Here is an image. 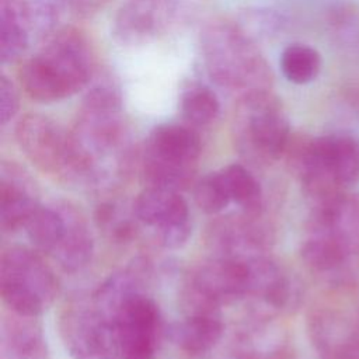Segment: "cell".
<instances>
[{
    "label": "cell",
    "mask_w": 359,
    "mask_h": 359,
    "mask_svg": "<svg viewBox=\"0 0 359 359\" xmlns=\"http://www.w3.org/2000/svg\"><path fill=\"white\" fill-rule=\"evenodd\" d=\"M70 133V163L65 181L105 188L128 170L132 151L126 142L122 95L109 79H101L83 97Z\"/></svg>",
    "instance_id": "1"
},
{
    "label": "cell",
    "mask_w": 359,
    "mask_h": 359,
    "mask_svg": "<svg viewBox=\"0 0 359 359\" xmlns=\"http://www.w3.org/2000/svg\"><path fill=\"white\" fill-rule=\"evenodd\" d=\"M95 67L87 36L73 27L56 28L43 38L39 49L18 72L20 83L29 98L57 102L86 88Z\"/></svg>",
    "instance_id": "2"
},
{
    "label": "cell",
    "mask_w": 359,
    "mask_h": 359,
    "mask_svg": "<svg viewBox=\"0 0 359 359\" xmlns=\"http://www.w3.org/2000/svg\"><path fill=\"white\" fill-rule=\"evenodd\" d=\"M300 252L318 275L341 279L348 273L359 258V192L348 191L313 205Z\"/></svg>",
    "instance_id": "3"
},
{
    "label": "cell",
    "mask_w": 359,
    "mask_h": 359,
    "mask_svg": "<svg viewBox=\"0 0 359 359\" xmlns=\"http://www.w3.org/2000/svg\"><path fill=\"white\" fill-rule=\"evenodd\" d=\"M201 52L208 76L220 87L240 95L271 90L273 74L269 63L237 22L213 20L201 31Z\"/></svg>",
    "instance_id": "4"
},
{
    "label": "cell",
    "mask_w": 359,
    "mask_h": 359,
    "mask_svg": "<svg viewBox=\"0 0 359 359\" xmlns=\"http://www.w3.org/2000/svg\"><path fill=\"white\" fill-rule=\"evenodd\" d=\"M292 165L311 203L351 191L359 182V139L337 132L304 142Z\"/></svg>",
    "instance_id": "5"
},
{
    "label": "cell",
    "mask_w": 359,
    "mask_h": 359,
    "mask_svg": "<svg viewBox=\"0 0 359 359\" xmlns=\"http://www.w3.org/2000/svg\"><path fill=\"white\" fill-rule=\"evenodd\" d=\"M231 135L238 154L252 165H269L287 147L290 126L280 100L271 90L241 94L233 114Z\"/></svg>",
    "instance_id": "6"
},
{
    "label": "cell",
    "mask_w": 359,
    "mask_h": 359,
    "mask_svg": "<svg viewBox=\"0 0 359 359\" xmlns=\"http://www.w3.org/2000/svg\"><path fill=\"white\" fill-rule=\"evenodd\" d=\"M202 151L199 133L188 123H161L147 136L140 167L146 187L185 189L194 180Z\"/></svg>",
    "instance_id": "7"
},
{
    "label": "cell",
    "mask_w": 359,
    "mask_h": 359,
    "mask_svg": "<svg viewBox=\"0 0 359 359\" xmlns=\"http://www.w3.org/2000/svg\"><path fill=\"white\" fill-rule=\"evenodd\" d=\"M59 280L38 250L10 245L0 258V294L8 310L39 317L55 302Z\"/></svg>",
    "instance_id": "8"
},
{
    "label": "cell",
    "mask_w": 359,
    "mask_h": 359,
    "mask_svg": "<svg viewBox=\"0 0 359 359\" xmlns=\"http://www.w3.org/2000/svg\"><path fill=\"white\" fill-rule=\"evenodd\" d=\"M59 335L72 359H121L114 321L90 299L70 302L59 314Z\"/></svg>",
    "instance_id": "9"
},
{
    "label": "cell",
    "mask_w": 359,
    "mask_h": 359,
    "mask_svg": "<svg viewBox=\"0 0 359 359\" xmlns=\"http://www.w3.org/2000/svg\"><path fill=\"white\" fill-rule=\"evenodd\" d=\"M114 324L121 359H156L165 330L158 304L147 292L130 296Z\"/></svg>",
    "instance_id": "10"
},
{
    "label": "cell",
    "mask_w": 359,
    "mask_h": 359,
    "mask_svg": "<svg viewBox=\"0 0 359 359\" xmlns=\"http://www.w3.org/2000/svg\"><path fill=\"white\" fill-rule=\"evenodd\" d=\"M140 224L153 230L156 241L167 250L182 248L192 234L189 206L180 191L146 187L133 201Z\"/></svg>",
    "instance_id": "11"
},
{
    "label": "cell",
    "mask_w": 359,
    "mask_h": 359,
    "mask_svg": "<svg viewBox=\"0 0 359 359\" xmlns=\"http://www.w3.org/2000/svg\"><path fill=\"white\" fill-rule=\"evenodd\" d=\"M178 0H126L116 10L111 35L122 46H142L165 36L181 18Z\"/></svg>",
    "instance_id": "12"
},
{
    "label": "cell",
    "mask_w": 359,
    "mask_h": 359,
    "mask_svg": "<svg viewBox=\"0 0 359 359\" xmlns=\"http://www.w3.org/2000/svg\"><path fill=\"white\" fill-rule=\"evenodd\" d=\"M14 133L20 150L39 171L65 181L72 153L67 130L46 115L27 114Z\"/></svg>",
    "instance_id": "13"
},
{
    "label": "cell",
    "mask_w": 359,
    "mask_h": 359,
    "mask_svg": "<svg viewBox=\"0 0 359 359\" xmlns=\"http://www.w3.org/2000/svg\"><path fill=\"white\" fill-rule=\"evenodd\" d=\"M307 335L318 359H359L356 320L337 310H313L307 317Z\"/></svg>",
    "instance_id": "14"
},
{
    "label": "cell",
    "mask_w": 359,
    "mask_h": 359,
    "mask_svg": "<svg viewBox=\"0 0 359 359\" xmlns=\"http://www.w3.org/2000/svg\"><path fill=\"white\" fill-rule=\"evenodd\" d=\"M39 205V189L31 174L14 161H3L0 165V227L3 233L24 229Z\"/></svg>",
    "instance_id": "15"
},
{
    "label": "cell",
    "mask_w": 359,
    "mask_h": 359,
    "mask_svg": "<svg viewBox=\"0 0 359 359\" xmlns=\"http://www.w3.org/2000/svg\"><path fill=\"white\" fill-rule=\"evenodd\" d=\"M248 266L247 297L258 300L273 311H283L297 306L302 299L300 285L285 266L265 255L248 258Z\"/></svg>",
    "instance_id": "16"
},
{
    "label": "cell",
    "mask_w": 359,
    "mask_h": 359,
    "mask_svg": "<svg viewBox=\"0 0 359 359\" xmlns=\"http://www.w3.org/2000/svg\"><path fill=\"white\" fill-rule=\"evenodd\" d=\"M0 359H49V346L39 317L11 310L3 316Z\"/></svg>",
    "instance_id": "17"
},
{
    "label": "cell",
    "mask_w": 359,
    "mask_h": 359,
    "mask_svg": "<svg viewBox=\"0 0 359 359\" xmlns=\"http://www.w3.org/2000/svg\"><path fill=\"white\" fill-rule=\"evenodd\" d=\"M223 330L220 313H194L185 314L182 320L172 323L165 335L187 358L202 359L216 348Z\"/></svg>",
    "instance_id": "18"
},
{
    "label": "cell",
    "mask_w": 359,
    "mask_h": 359,
    "mask_svg": "<svg viewBox=\"0 0 359 359\" xmlns=\"http://www.w3.org/2000/svg\"><path fill=\"white\" fill-rule=\"evenodd\" d=\"M62 205L65 227L60 241L50 258L55 259L63 271L76 273L91 262L94 255V238L81 210L67 201H62Z\"/></svg>",
    "instance_id": "19"
},
{
    "label": "cell",
    "mask_w": 359,
    "mask_h": 359,
    "mask_svg": "<svg viewBox=\"0 0 359 359\" xmlns=\"http://www.w3.org/2000/svg\"><path fill=\"white\" fill-rule=\"evenodd\" d=\"M32 31L14 0H0V60L14 63L25 53Z\"/></svg>",
    "instance_id": "20"
},
{
    "label": "cell",
    "mask_w": 359,
    "mask_h": 359,
    "mask_svg": "<svg viewBox=\"0 0 359 359\" xmlns=\"http://www.w3.org/2000/svg\"><path fill=\"white\" fill-rule=\"evenodd\" d=\"M65 227L62 201L39 205L25 224V233L32 247L39 252L52 255L56 250Z\"/></svg>",
    "instance_id": "21"
},
{
    "label": "cell",
    "mask_w": 359,
    "mask_h": 359,
    "mask_svg": "<svg viewBox=\"0 0 359 359\" xmlns=\"http://www.w3.org/2000/svg\"><path fill=\"white\" fill-rule=\"evenodd\" d=\"M94 222L98 230L114 243H128L136 236L137 224L133 203L112 199L101 202L94 212Z\"/></svg>",
    "instance_id": "22"
},
{
    "label": "cell",
    "mask_w": 359,
    "mask_h": 359,
    "mask_svg": "<svg viewBox=\"0 0 359 359\" xmlns=\"http://www.w3.org/2000/svg\"><path fill=\"white\" fill-rule=\"evenodd\" d=\"M180 112L185 123L192 128H205L213 123L220 112V102L213 90L192 83L184 88L180 98Z\"/></svg>",
    "instance_id": "23"
},
{
    "label": "cell",
    "mask_w": 359,
    "mask_h": 359,
    "mask_svg": "<svg viewBox=\"0 0 359 359\" xmlns=\"http://www.w3.org/2000/svg\"><path fill=\"white\" fill-rule=\"evenodd\" d=\"M231 202L245 213H259L262 189L257 178L243 164H229L219 170Z\"/></svg>",
    "instance_id": "24"
},
{
    "label": "cell",
    "mask_w": 359,
    "mask_h": 359,
    "mask_svg": "<svg viewBox=\"0 0 359 359\" xmlns=\"http://www.w3.org/2000/svg\"><path fill=\"white\" fill-rule=\"evenodd\" d=\"M279 65L287 81L307 84L318 76L321 57L320 53L309 45L292 43L283 49Z\"/></svg>",
    "instance_id": "25"
},
{
    "label": "cell",
    "mask_w": 359,
    "mask_h": 359,
    "mask_svg": "<svg viewBox=\"0 0 359 359\" xmlns=\"http://www.w3.org/2000/svg\"><path fill=\"white\" fill-rule=\"evenodd\" d=\"M29 24L32 35L45 38L57 28L67 0H14Z\"/></svg>",
    "instance_id": "26"
},
{
    "label": "cell",
    "mask_w": 359,
    "mask_h": 359,
    "mask_svg": "<svg viewBox=\"0 0 359 359\" xmlns=\"http://www.w3.org/2000/svg\"><path fill=\"white\" fill-rule=\"evenodd\" d=\"M194 201L206 215H219L231 203L219 171L206 174L195 184Z\"/></svg>",
    "instance_id": "27"
},
{
    "label": "cell",
    "mask_w": 359,
    "mask_h": 359,
    "mask_svg": "<svg viewBox=\"0 0 359 359\" xmlns=\"http://www.w3.org/2000/svg\"><path fill=\"white\" fill-rule=\"evenodd\" d=\"M238 27L254 41L275 36L283 25L282 17L271 8L248 7L240 13Z\"/></svg>",
    "instance_id": "28"
},
{
    "label": "cell",
    "mask_w": 359,
    "mask_h": 359,
    "mask_svg": "<svg viewBox=\"0 0 359 359\" xmlns=\"http://www.w3.org/2000/svg\"><path fill=\"white\" fill-rule=\"evenodd\" d=\"M20 98L13 81L1 74L0 76V122L7 125L18 112Z\"/></svg>",
    "instance_id": "29"
},
{
    "label": "cell",
    "mask_w": 359,
    "mask_h": 359,
    "mask_svg": "<svg viewBox=\"0 0 359 359\" xmlns=\"http://www.w3.org/2000/svg\"><path fill=\"white\" fill-rule=\"evenodd\" d=\"M356 324H358V330H359V317L356 318Z\"/></svg>",
    "instance_id": "30"
}]
</instances>
